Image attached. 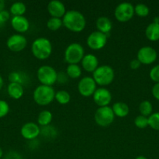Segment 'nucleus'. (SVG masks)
<instances>
[{
    "label": "nucleus",
    "mask_w": 159,
    "mask_h": 159,
    "mask_svg": "<svg viewBox=\"0 0 159 159\" xmlns=\"http://www.w3.org/2000/svg\"><path fill=\"white\" fill-rule=\"evenodd\" d=\"M62 24L71 32H82L86 27L87 20L82 12L77 10L66 11L62 17Z\"/></svg>",
    "instance_id": "1"
},
{
    "label": "nucleus",
    "mask_w": 159,
    "mask_h": 159,
    "mask_svg": "<svg viewBox=\"0 0 159 159\" xmlns=\"http://www.w3.org/2000/svg\"><path fill=\"white\" fill-rule=\"evenodd\" d=\"M31 52L34 57L38 60L48 58L52 52L51 41L46 37H38L35 39L31 44Z\"/></svg>",
    "instance_id": "2"
},
{
    "label": "nucleus",
    "mask_w": 159,
    "mask_h": 159,
    "mask_svg": "<svg viewBox=\"0 0 159 159\" xmlns=\"http://www.w3.org/2000/svg\"><path fill=\"white\" fill-rule=\"evenodd\" d=\"M55 93L52 86L40 85L34 89L33 99L38 106H48L55 99Z\"/></svg>",
    "instance_id": "3"
},
{
    "label": "nucleus",
    "mask_w": 159,
    "mask_h": 159,
    "mask_svg": "<svg viewBox=\"0 0 159 159\" xmlns=\"http://www.w3.org/2000/svg\"><path fill=\"white\" fill-rule=\"evenodd\" d=\"M92 78L97 85L106 86L113 82L115 79V71L109 65H101L94 71Z\"/></svg>",
    "instance_id": "4"
},
{
    "label": "nucleus",
    "mask_w": 159,
    "mask_h": 159,
    "mask_svg": "<svg viewBox=\"0 0 159 159\" xmlns=\"http://www.w3.org/2000/svg\"><path fill=\"white\" fill-rule=\"evenodd\" d=\"M85 55L84 49L79 43H71L67 46L64 52L65 61L69 65H78Z\"/></svg>",
    "instance_id": "5"
},
{
    "label": "nucleus",
    "mask_w": 159,
    "mask_h": 159,
    "mask_svg": "<svg viewBox=\"0 0 159 159\" xmlns=\"http://www.w3.org/2000/svg\"><path fill=\"white\" fill-rule=\"evenodd\" d=\"M57 71L50 65H42L37 71V78L41 85L52 86L57 82Z\"/></svg>",
    "instance_id": "6"
},
{
    "label": "nucleus",
    "mask_w": 159,
    "mask_h": 159,
    "mask_svg": "<svg viewBox=\"0 0 159 159\" xmlns=\"http://www.w3.org/2000/svg\"><path fill=\"white\" fill-rule=\"evenodd\" d=\"M115 114L112 107H98L94 113V120L98 126L106 127L110 126L115 120Z\"/></svg>",
    "instance_id": "7"
},
{
    "label": "nucleus",
    "mask_w": 159,
    "mask_h": 159,
    "mask_svg": "<svg viewBox=\"0 0 159 159\" xmlns=\"http://www.w3.org/2000/svg\"><path fill=\"white\" fill-rule=\"evenodd\" d=\"M134 14V6L129 2L119 3L114 11L115 18L121 23L129 21L133 17Z\"/></svg>",
    "instance_id": "8"
},
{
    "label": "nucleus",
    "mask_w": 159,
    "mask_h": 159,
    "mask_svg": "<svg viewBox=\"0 0 159 159\" xmlns=\"http://www.w3.org/2000/svg\"><path fill=\"white\" fill-rule=\"evenodd\" d=\"M108 36L99 31H94L89 34L87 38V44L94 51L102 49L107 43Z\"/></svg>",
    "instance_id": "9"
},
{
    "label": "nucleus",
    "mask_w": 159,
    "mask_h": 159,
    "mask_svg": "<svg viewBox=\"0 0 159 159\" xmlns=\"http://www.w3.org/2000/svg\"><path fill=\"white\" fill-rule=\"evenodd\" d=\"M157 51L152 47H142L137 51V59L141 63V65H151L157 60Z\"/></svg>",
    "instance_id": "10"
},
{
    "label": "nucleus",
    "mask_w": 159,
    "mask_h": 159,
    "mask_svg": "<svg viewBox=\"0 0 159 159\" xmlns=\"http://www.w3.org/2000/svg\"><path fill=\"white\" fill-rule=\"evenodd\" d=\"M78 92L80 94L84 97L92 96L97 89V84L94 79L90 76L82 78L78 82Z\"/></svg>",
    "instance_id": "11"
},
{
    "label": "nucleus",
    "mask_w": 159,
    "mask_h": 159,
    "mask_svg": "<svg viewBox=\"0 0 159 159\" xmlns=\"http://www.w3.org/2000/svg\"><path fill=\"white\" fill-rule=\"evenodd\" d=\"M27 45V40L20 34H15L9 36L6 40V46L13 52H20L23 51Z\"/></svg>",
    "instance_id": "12"
},
{
    "label": "nucleus",
    "mask_w": 159,
    "mask_h": 159,
    "mask_svg": "<svg viewBox=\"0 0 159 159\" xmlns=\"http://www.w3.org/2000/svg\"><path fill=\"white\" fill-rule=\"evenodd\" d=\"M92 97L94 102L98 106V107H108L112 99L111 92L104 87L97 89Z\"/></svg>",
    "instance_id": "13"
},
{
    "label": "nucleus",
    "mask_w": 159,
    "mask_h": 159,
    "mask_svg": "<svg viewBox=\"0 0 159 159\" xmlns=\"http://www.w3.org/2000/svg\"><path fill=\"white\" fill-rule=\"evenodd\" d=\"M41 134V128L38 124L34 122H28L23 124L20 129V134L24 139L34 141Z\"/></svg>",
    "instance_id": "14"
},
{
    "label": "nucleus",
    "mask_w": 159,
    "mask_h": 159,
    "mask_svg": "<svg viewBox=\"0 0 159 159\" xmlns=\"http://www.w3.org/2000/svg\"><path fill=\"white\" fill-rule=\"evenodd\" d=\"M47 9L49 15L55 18H62L66 12L65 5L59 0H52L49 2L47 6Z\"/></svg>",
    "instance_id": "15"
},
{
    "label": "nucleus",
    "mask_w": 159,
    "mask_h": 159,
    "mask_svg": "<svg viewBox=\"0 0 159 159\" xmlns=\"http://www.w3.org/2000/svg\"><path fill=\"white\" fill-rule=\"evenodd\" d=\"M11 26L14 30L21 34L29 30L30 22L24 16H12V18L11 19Z\"/></svg>",
    "instance_id": "16"
},
{
    "label": "nucleus",
    "mask_w": 159,
    "mask_h": 159,
    "mask_svg": "<svg viewBox=\"0 0 159 159\" xmlns=\"http://www.w3.org/2000/svg\"><path fill=\"white\" fill-rule=\"evenodd\" d=\"M98 58L93 54H87L81 61V66L84 71L93 73L99 66Z\"/></svg>",
    "instance_id": "17"
},
{
    "label": "nucleus",
    "mask_w": 159,
    "mask_h": 159,
    "mask_svg": "<svg viewBox=\"0 0 159 159\" xmlns=\"http://www.w3.org/2000/svg\"><path fill=\"white\" fill-rule=\"evenodd\" d=\"M96 27L98 31L108 36L112 29V23L108 17L100 16L96 20Z\"/></svg>",
    "instance_id": "18"
},
{
    "label": "nucleus",
    "mask_w": 159,
    "mask_h": 159,
    "mask_svg": "<svg viewBox=\"0 0 159 159\" xmlns=\"http://www.w3.org/2000/svg\"><path fill=\"white\" fill-rule=\"evenodd\" d=\"M7 93L9 97L13 99H19L23 96L24 89L21 84L9 82L7 87Z\"/></svg>",
    "instance_id": "19"
},
{
    "label": "nucleus",
    "mask_w": 159,
    "mask_h": 159,
    "mask_svg": "<svg viewBox=\"0 0 159 159\" xmlns=\"http://www.w3.org/2000/svg\"><path fill=\"white\" fill-rule=\"evenodd\" d=\"M145 36L150 41L159 40V23L154 22L150 23L145 30Z\"/></svg>",
    "instance_id": "20"
},
{
    "label": "nucleus",
    "mask_w": 159,
    "mask_h": 159,
    "mask_svg": "<svg viewBox=\"0 0 159 159\" xmlns=\"http://www.w3.org/2000/svg\"><path fill=\"white\" fill-rule=\"evenodd\" d=\"M112 109L115 116L119 118L126 117L129 113V106L123 102H115L112 105Z\"/></svg>",
    "instance_id": "21"
},
{
    "label": "nucleus",
    "mask_w": 159,
    "mask_h": 159,
    "mask_svg": "<svg viewBox=\"0 0 159 159\" xmlns=\"http://www.w3.org/2000/svg\"><path fill=\"white\" fill-rule=\"evenodd\" d=\"M52 118V113L49 110H43L37 116V124L41 126V127L50 125Z\"/></svg>",
    "instance_id": "22"
},
{
    "label": "nucleus",
    "mask_w": 159,
    "mask_h": 159,
    "mask_svg": "<svg viewBox=\"0 0 159 159\" xmlns=\"http://www.w3.org/2000/svg\"><path fill=\"white\" fill-rule=\"evenodd\" d=\"M26 10V7L24 3L21 2H16L11 5L9 12L13 16H20L24 15Z\"/></svg>",
    "instance_id": "23"
},
{
    "label": "nucleus",
    "mask_w": 159,
    "mask_h": 159,
    "mask_svg": "<svg viewBox=\"0 0 159 159\" xmlns=\"http://www.w3.org/2000/svg\"><path fill=\"white\" fill-rule=\"evenodd\" d=\"M139 111L140 115L144 116L146 117H149L153 112V106L150 101L143 100L139 105Z\"/></svg>",
    "instance_id": "24"
},
{
    "label": "nucleus",
    "mask_w": 159,
    "mask_h": 159,
    "mask_svg": "<svg viewBox=\"0 0 159 159\" xmlns=\"http://www.w3.org/2000/svg\"><path fill=\"white\" fill-rule=\"evenodd\" d=\"M65 73L68 77L76 79L80 77L82 74V70L78 65H68Z\"/></svg>",
    "instance_id": "25"
},
{
    "label": "nucleus",
    "mask_w": 159,
    "mask_h": 159,
    "mask_svg": "<svg viewBox=\"0 0 159 159\" xmlns=\"http://www.w3.org/2000/svg\"><path fill=\"white\" fill-rule=\"evenodd\" d=\"M55 99L61 105H66L67 103L70 102L71 96H70V93L65 90H59L55 93Z\"/></svg>",
    "instance_id": "26"
},
{
    "label": "nucleus",
    "mask_w": 159,
    "mask_h": 159,
    "mask_svg": "<svg viewBox=\"0 0 159 159\" xmlns=\"http://www.w3.org/2000/svg\"><path fill=\"white\" fill-rule=\"evenodd\" d=\"M40 134L46 139H53L57 136V130L52 126H45L41 128Z\"/></svg>",
    "instance_id": "27"
},
{
    "label": "nucleus",
    "mask_w": 159,
    "mask_h": 159,
    "mask_svg": "<svg viewBox=\"0 0 159 159\" xmlns=\"http://www.w3.org/2000/svg\"><path fill=\"white\" fill-rule=\"evenodd\" d=\"M47 28L51 31H57L58 30L60 29L63 24H62V20L59 18H55V17H51L48 19L46 23Z\"/></svg>",
    "instance_id": "28"
},
{
    "label": "nucleus",
    "mask_w": 159,
    "mask_h": 159,
    "mask_svg": "<svg viewBox=\"0 0 159 159\" xmlns=\"http://www.w3.org/2000/svg\"><path fill=\"white\" fill-rule=\"evenodd\" d=\"M8 79H9V82H15V83L21 84L22 85L26 80L24 74L20 71H12L9 73Z\"/></svg>",
    "instance_id": "29"
},
{
    "label": "nucleus",
    "mask_w": 159,
    "mask_h": 159,
    "mask_svg": "<svg viewBox=\"0 0 159 159\" xmlns=\"http://www.w3.org/2000/svg\"><path fill=\"white\" fill-rule=\"evenodd\" d=\"M134 12L138 16L145 17L149 14L150 9L147 5L143 3H138L134 6Z\"/></svg>",
    "instance_id": "30"
},
{
    "label": "nucleus",
    "mask_w": 159,
    "mask_h": 159,
    "mask_svg": "<svg viewBox=\"0 0 159 159\" xmlns=\"http://www.w3.org/2000/svg\"><path fill=\"white\" fill-rule=\"evenodd\" d=\"M148 126L154 130H159V112L153 113L148 117Z\"/></svg>",
    "instance_id": "31"
},
{
    "label": "nucleus",
    "mask_w": 159,
    "mask_h": 159,
    "mask_svg": "<svg viewBox=\"0 0 159 159\" xmlns=\"http://www.w3.org/2000/svg\"><path fill=\"white\" fill-rule=\"evenodd\" d=\"M134 124L139 129H144L148 127V117L139 115L134 120Z\"/></svg>",
    "instance_id": "32"
},
{
    "label": "nucleus",
    "mask_w": 159,
    "mask_h": 159,
    "mask_svg": "<svg viewBox=\"0 0 159 159\" xmlns=\"http://www.w3.org/2000/svg\"><path fill=\"white\" fill-rule=\"evenodd\" d=\"M9 103L6 101L0 99V119L5 117L9 113Z\"/></svg>",
    "instance_id": "33"
},
{
    "label": "nucleus",
    "mask_w": 159,
    "mask_h": 159,
    "mask_svg": "<svg viewBox=\"0 0 159 159\" xmlns=\"http://www.w3.org/2000/svg\"><path fill=\"white\" fill-rule=\"evenodd\" d=\"M150 79L155 83H159V65H155L151 69L149 73Z\"/></svg>",
    "instance_id": "34"
},
{
    "label": "nucleus",
    "mask_w": 159,
    "mask_h": 159,
    "mask_svg": "<svg viewBox=\"0 0 159 159\" xmlns=\"http://www.w3.org/2000/svg\"><path fill=\"white\" fill-rule=\"evenodd\" d=\"M10 15L11 14L9 12V11L6 10V9L0 12V23H2V24L6 23L10 19Z\"/></svg>",
    "instance_id": "35"
},
{
    "label": "nucleus",
    "mask_w": 159,
    "mask_h": 159,
    "mask_svg": "<svg viewBox=\"0 0 159 159\" xmlns=\"http://www.w3.org/2000/svg\"><path fill=\"white\" fill-rule=\"evenodd\" d=\"M68 81V75L65 72H59L58 73L57 76V82L61 84H63L67 82Z\"/></svg>",
    "instance_id": "36"
},
{
    "label": "nucleus",
    "mask_w": 159,
    "mask_h": 159,
    "mask_svg": "<svg viewBox=\"0 0 159 159\" xmlns=\"http://www.w3.org/2000/svg\"><path fill=\"white\" fill-rule=\"evenodd\" d=\"M151 93L154 99L159 101V83H155L151 89Z\"/></svg>",
    "instance_id": "37"
},
{
    "label": "nucleus",
    "mask_w": 159,
    "mask_h": 159,
    "mask_svg": "<svg viewBox=\"0 0 159 159\" xmlns=\"http://www.w3.org/2000/svg\"><path fill=\"white\" fill-rule=\"evenodd\" d=\"M5 159H23L21 155L17 152H10L6 155Z\"/></svg>",
    "instance_id": "38"
},
{
    "label": "nucleus",
    "mask_w": 159,
    "mask_h": 159,
    "mask_svg": "<svg viewBox=\"0 0 159 159\" xmlns=\"http://www.w3.org/2000/svg\"><path fill=\"white\" fill-rule=\"evenodd\" d=\"M140 65H141V63H140L137 58L132 59V60L130 61V63H129V67H130L131 69L132 70L138 69V68L140 67Z\"/></svg>",
    "instance_id": "39"
},
{
    "label": "nucleus",
    "mask_w": 159,
    "mask_h": 159,
    "mask_svg": "<svg viewBox=\"0 0 159 159\" xmlns=\"http://www.w3.org/2000/svg\"><path fill=\"white\" fill-rule=\"evenodd\" d=\"M5 6H6L5 1H3V0H0V12H1L2 11L4 10Z\"/></svg>",
    "instance_id": "40"
},
{
    "label": "nucleus",
    "mask_w": 159,
    "mask_h": 159,
    "mask_svg": "<svg viewBox=\"0 0 159 159\" xmlns=\"http://www.w3.org/2000/svg\"><path fill=\"white\" fill-rule=\"evenodd\" d=\"M3 85H4V80H3V78L2 77V75H0V90L2 89Z\"/></svg>",
    "instance_id": "41"
},
{
    "label": "nucleus",
    "mask_w": 159,
    "mask_h": 159,
    "mask_svg": "<svg viewBox=\"0 0 159 159\" xmlns=\"http://www.w3.org/2000/svg\"><path fill=\"white\" fill-rule=\"evenodd\" d=\"M135 159H147L145 156H143V155H140V156L137 157Z\"/></svg>",
    "instance_id": "42"
},
{
    "label": "nucleus",
    "mask_w": 159,
    "mask_h": 159,
    "mask_svg": "<svg viewBox=\"0 0 159 159\" xmlns=\"http://www.w3.org/2000/svg\"><path fill=\"white\" fill-rule=\"evenodd\" d=\"M2 156H3V151H2V148L0 147V158H2Z\"/></svg>",
    "instance_id": "43"
}]
</instances>
